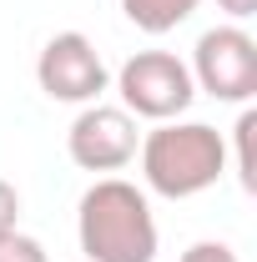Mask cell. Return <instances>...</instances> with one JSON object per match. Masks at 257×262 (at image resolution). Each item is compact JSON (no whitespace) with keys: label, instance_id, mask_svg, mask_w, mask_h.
<instances>
[{"label":"cell","instance_id":"1","mask_svg":"<svg viewBox=\"0 0 257 262\" xmlns=\"http://www.w3.org/2000/svg\"><path fill=\"white\" fill-rule=\"evenodd\" d=\"M76 237L91 262H157V217L141 187L101 177L86 187L76 212Z\"/></svg>","mask_w":257,"mask_h":262},{"label":"cell","instance_id":"2","mask_svg":"<svg viewBox=\"0 0 257 262\" xmlns=\"http://www.w3.org/2000/svg\"><path fill=\"white\" fill-rule=\"evenodd\" d=\"M141 177L157 196L187 202V196L217 187L227 171V141L202 121H157V131L141 136L136 146Z\"/></svg>","mask_w":257,"mask_h":262},{"label":"cell","instance_id":"3","mask_svg":"<svg viewBox=\"0 0 257 262\" xmlns=\"http://www.w3.org/2000/svg\"><path fill=\"white\" fill-rule=\"evenodd\" d=\"M116 91H121V106L131 116H146V121H177L197 101L192 71L172 51H136L116 71Z\"/></svg>","mask_w":257,"mask_h":262},{"label":"cell","instance_id":"4","mask_svg":"<svg viewBox=\"0 0 257 262\" xmlns=\"http://www.w3.org/2000/svg\"><path fill=\"white\" fill-rule=\"evenodd\" d=\"M187 71H192L197 91H207L217 101H232V106H247L257 96V40L242 26L202 31Z\"/></svg>","mask_w":257,"mask_h":262},{"label":"cell","instance_id":"5","mask_svg":"<svg viewBox=\"0 0 257 262\" xmlns=\"http://www.w3.org/2000/svg\"><path fill=\"white\" fill-rule=\"evenodd\" d=\"M35 81L51 101H66V106H91V101L106 91L111 71L101 61V51L91 46V35L81 31H61L51 35L35 56Z\"/></svg>","mask_w":257,"mask_h":262},{"label":"cell","instance_id":"6","mask_svg":"<svg viewBox=\"0 0 257 262\" xmlns=\"http://www.w3.org/2000/svg\"><path fill=\"white\" fill-rule=\"evenodd\" d=\"M136 146H141V131H136V116L126 106L91 101L66 131V151L81 171H121L136 162Z\"/></svg>","mask_w":257,"mask_h":262},{"label":"cell","instance_id":"7","mask_svg":"<svg viewBox=\"0 0 257 262\" xmlns=\"http://www.w3.org/2000/svg\"><path fill=\"white\" fill-rule=\"evenodd\" d=\"M197 5L202 0H121V15L146 35H166V31H177L182 20H192Z\"/></svg>","mask_w":257,"mask_h":262},{"label":"cell","instance_id":"8","mask_svg":"<svg viewBox=\"0 0 257 262\" xmlns=\"http://www.w3.org/2000/svg\"><path fill=\"white\" fill-rule=\"evenodd\" d=\"M237 182H242V192H257V157H252V136H257V111L252 106H242V116H237Z\"/></svg>","mask_w":257,"mask_h":262},{"label":"cell","instance_id":"9","mask_svg":"<svg viewBox=\"0 0 257 262\" xmlns=\"http://www.w3.org/2000/svg\"><path fill=\"white\" fill-rule=\"evenodd\" d=\"M0 262H51V257H46V247L35 237L10 232V237H0Z\"/></svg>","mask_w":257,"mask_h":262},{"label":"cell","instance_id":"10","mask_svg":"<svg viewBox=\"0 0 257 262\" xmlns=\"http://www.w3.org/2000/svg\"><path fill=\"white\" fill-rule=\"evenodd\" d=\"M182 262H242L227 242H192L187 252H182Z\"/></svg>","mask_w":257,"mask_h":262},{"label":"cell","instance_id":"11","mask_svg":"<svg viewBox=\"0 0 257 262\" xmlns=\"http://www.w3.org/2000/svg\"><path fill=\"white\" fill-rule=\"evenodd\" d=\"M15 222H20V192L10 182H0V237H10Z\"/></svg>","mask_w":257,"mask_h":262},{"label":"cell","instance_id":"12","mask_svg":"<svg viewBox=\"0 0 257 262\" xmlns=\"http://www.w3.org/2000/svg\"><path fill=\"white\" fill-rule=\"evenodd\" d=\"M217 5H222V10L232 15V20H247V15L257 10V0H217Z\"/></svg>","mask_w":257,"mask_h":262}]
</instances>
